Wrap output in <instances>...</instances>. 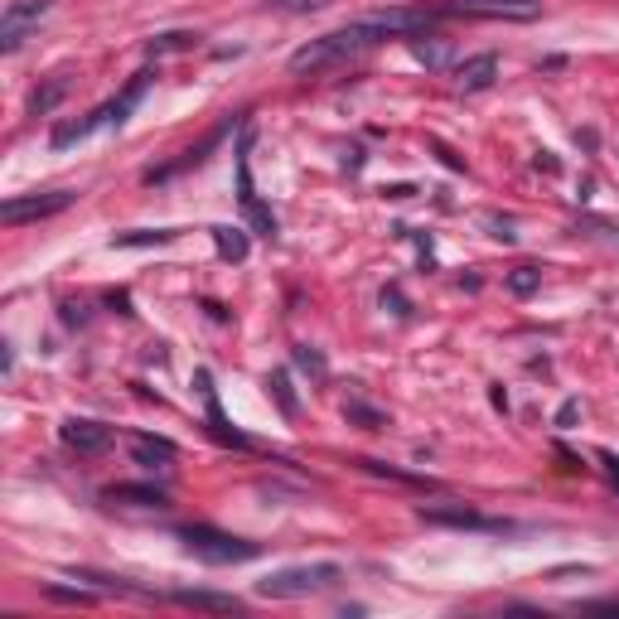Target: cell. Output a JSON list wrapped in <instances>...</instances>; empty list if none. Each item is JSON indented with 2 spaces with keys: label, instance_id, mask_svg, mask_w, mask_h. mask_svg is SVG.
<instances>
[{
  "label": "cell",
  "instance_id": "6da1fadb",
  "mask_svg": "<svg viewBox=\"0 0 619 619\" xmlns=\"http://www.w3.org/2000/svg\"><path fill=\"white\" fill-rule=\"evenodd\" d=\"M440 15H446L440 5H392V10H378V15H368V20H354V25L310 39L306 49L290 54V68L306 73V68L339 64V58H354V54H364V49H372V44H382V39H397V34H402V39H416V34L431 30Z\"/></svg>",
  "mask_w": 619,
  "mask_h": 619
},
{
  "label": "cell",
  "instance_id": "7a4b0ae2",
  "mask_svg": "<svg viewBox=\"0 0 619 619\" xmlns=\"http://www.w3.org/2000/svg\"><path fill=\"white\" fill-rule=\"evenodd\" d=\"M150 78H156V73H150V68H141V73L131 78V88L122 92V98L102 102V107H98V112H88L83 122H64V126H58V131L49 136L54 150H64V146H73V141H88V136H92V131H102V126H122L126 116H131L136 102H141V92L150 88Z\"/></svg>",
  "mask_w": 619,
  "mask_h": 619
},
{
  "label": "cell",
  "instance_id": "3957f363",
  "mask_svg": "<svg viewBox=\"0 0 619 619\" xmlns=\"http://www.w3.org/2000/svg\"><path fill=\"white\" fill-rule=\"evenodd\" d=\"M180 542H184V552L198 557V562H208V566H238V562H252V557L262 552V547L248 542V537L218 532V528H208V523L180 528Z\"/></svg>",
  "mask_w": 619,
  "mask_h": 619
},
{
  "label": "cell",
  "instance_id": "277c9868",
  "mask_svg": "<svg viewBox=\"0 0 619 619\" xmlns=\"http://www.w3.org/2000/svg\"><path fill=\"white\" fill-rule=\"evenodd\" d=\"M334 586H339V566L314 562V566L272 571L266 581H256V595H266V600H300V595H320V591H334Z\"/></svg>",
  "mask_w": 619,
  "mask_h": 619
},
{
  "label": "cell",
  "instance_id": "5b68a950",
  "mask_svg": "<svg viewBox=\"0 0 619 619\" xmlns=\"http://www.w3.org/2000/svg\"><path fill=\"white\" fill-rule=\"evenodd\" d=\"M440 10L465 20H537L542 0H446Z\"/></svg>",
  "mask_w": 619,
  "mask_h": 619
},
{
  "label": "cell",
  "instance_id": "8992f818",
  "mask_svg": "<svg viewBox=\"0 0 619 619\" xmlns=\"http://www.w3.org/2000/svg\"><path fill=\"white\" fill-rule=\"evenodd\" d=\"M54 0H15V5L5 10V20H0V49L15 54L20 44L30 39V25H39L44 15H49Z\"/></svg>",
  "mask_w": 619,
  "mask_h": 619
},
{
  "label": "cell",
  "instance_id": "52a82bcc",
  "mask_svg": "<svg viewBox=\"0 0 619 619\" xmlns=\"http://www.w3.org/2000/svg\"><path fill=\"white\" fill-rule=\"evenodd\" d=\"M73 204V194L68 190H54V194H30V198H5L0 204V218H5L10 228L15 223H30V218H54V214H64V208Z\"/></svg>",
  "mask_w": 619,
  "mask_h": 619
},
{
  "label": "cell",
  "instance_id": "ba28073f",
  "mask_svg": "<svg viewBox=\"0 0 619 619\" xmlns=\"http://www.w3.org/2000/svg\"><path fill=\"white\" fill-rule=\"evenodd\" d=\"M58 436H64V446L78 450V455H102L112 446V426L88 422V416H68V422L58 426Z\"/></svg>",
  "mask_w": 619,
  "mask_h": 619
},
{
  "label": "cell",
  "instance_id": "9c48e42d",
  "mask_svg": "<svg viewBox=\"0 0 619 619\" xmlns=\"http://www.w3.org/2000/svg\"><path fill=\"white\" fill-rule=\"evenodd\" d=\"M238 198H242V208H248V218L256 223V232H262V238H276V214H272V208H262V204H256V194H252L248 136H242V146H238Z\"/></svg>",
  "mask_w": 619,
  "mask_h": 619
},
{
  "label": "cell",
  "instance_id": "30bf717a",
  "mask_svg": "<svg viewBox=\"0 0 619 619\" xmlns=\"http://www.w3.org/2000/svg\"><path fill=\"white\" fill-rule=\"evenodd\" d=\"M131 455H136V465L141 470H165V465H174V440H165V436H146V431H136L131 436Z\"/></svg>",
  "mask_w": 619,
  "mask_h": 619
},
{
  "label": "cell",
  "instance_id": "8fae6325",
  "mask_svg": "<svg viewBox=\"0 0 619 619\" xmlns=\"http://www.w3.org/2000/svg\"><path fill=\"white\" fill-rule=\"evenodd\" d=\"M494 73H498V58L479 54V58H465V64L455 68V83H460L465 92H484L489 83H494Z\"/></svg>",
  "mask_w": 619,
  "mask_h": 619
},
{
  "label": "cell",
  "instance_id": "7c38bea8",
  "mask_svg": "<svg viewBox=\"0 0 619 619\" xmlns=\"http://www.w3.org/2000/svg\"><path fill=\"white\" fill-rule=\"evenodd\" d=\"M174 600L190 610H214V615H242L238 595H218V591H174Z\"/></svg>",
  "mask_w": 619,
  "mask_h": 619
},
{
  "label": "cell",
  "instance_id": "4fadbf2b",
  "mask_svg": "<svg viewBox=\"0 0 619 619\" xmlns=\"http://www.w3.org/2000/svg\"><path fill=\"white\" fill-rule=\"evenodd\" d=\"M107 504H141V508H165L170 498L160 494V489H150V484H116V489H107Z\"/></svg>",
  "mask_w": 619,
  "mask_h": 619
},
{
  "label": "cell",
  "instance_id": "5bb4252c",
  "mask_svg": "<svg viewBox=\"0 0 619 619\" xmlns=\"http://www.w3.org/2000/svg\"><path fill=\"white\" fill-rule=\"evenodd\" d=\"M198 388H204V402H208V426H214V436L218 440H232V446H248V440L238 436L228 422H223V412H218V397H214V388H208V372H198Z\"/></svg>",
  "mask_w": 619,
  "mask_h": 619
},
{
  "label": "cell",
  "instance_id": "9a60e30c",
  "mask_svg": "<svg viewBox=\"0 0 619 619\" xmlns=\"http://www.w3.org/2000/svg\"><path fill=\"white\" fill-rule=\"evenodd\" d=\"M426 523H455V528H489L484 518H474L470 508H422Z\"/></svg>",
  "mask_w": 619,
  "mask_h": 619
},
{
  "label": "cell",
  "instance_id": "2e32d148",
  "mask_svg": "<svg viewBox=\"0 0 619 619\" xmlns=\"http://www.w3.org/2000/svg\"><path fill=\"white\" fill-rule=\"evenodd\" d=\"M344 416H348V422H358V426H364V431H382V426H388V416H382V412H378V406H368V402H358V397H348V406H344Z\"/></svg>",
  "mask_w": 619,
  "mask_h": 619
},
{
  "label": "cell",
  "instance_id": "e0dca14e",
  "mask_svg": "<svg viewBox=\"0 0 619 619\" xmlns=\"http://www.w3.org/2000/svg\"><path fill=\"white\" fill-rule=\"evenodd\" d=\"M214 242H218V252H223L228 262H242V256H248V238H242V228H214Z\"/></svg>",
  "mask_w": 619,
  "mask_h": 619
},
{
  "label": "cell",
  "instance_id": "ac0fdd59",
  "mask_svg": "<svg viewBox=\"0 0 619 619\" xmlns=\"http://www.w3.org/2000/svg\"><path fill=\"white\" fill-rule=\"evenodd\" d=\"M537 286H542V272H537V266H518V272L508 276V290H513V296H532Z\"/></svg>",
  "mask_w": 619,
  "mask_h": 619
},
{
  "label": "cell",
  "instance_id": "d6986e66",
  "mask_svg": "<svg viewBox=\"0 0 619 619\" xmlns=\"http://www.w3.org/2000/svg\"><path fill=\"white\" fill-rule=\"evenodd\" d=\"M174 228H160V232H122L116 238V248H146V242H170Z\"/></svg>",
  "mask_w": 619,
  "mask_h": 619
},
{
  "label": "cell",
  "instance_id": "ffe728a7",
  "mask_svg": "<svg viewBox=\"0 0 619 619\" xmlns=\"http://www.w3.org/2000/svg\"><path fill=\"white\" fill-rule=\"evenodd\" d=\"M266 5H282V10H296V15H310V10H324L330 0H266Z\"/></svg>",
  "mask_w": 619,
  "mask_h": 619
},
{
  "label": "cell",
  "instance_id": "44dd1931",
  "mask_svg": "<svg viewBox=\"0 0 619 619\" xmlns=\"http://www.w3.org/2000/svg\"><path fill=\"white\" fill-rule=\"evenodd\" d=\"M272 388H276V397H282V412H286V416H296V397H290V388H286V372H276Z\"/></svg>",
  "mask_w": 619,
  "mask_h": 619
},
{
  "label": "cell",
  "instance_id": "7402d4cb",
  "mask_svg": "<svg viewBox=\"0 0 619 619\" xmlns=\"http://www.w3.org/2000/svg\"><path fill=\"white\" fill-rule=\"evenodd\" d=\"M194 34H160V44H150V49H190Z\"/></svg>",
  "mask_w": 619,
  "mask_h": 619
},
{
  "label": "cell",
  "instance_id": "603a6c76",
  "mask_svg": "<svg viewBox=\"0 0 619 619\" xmlns=\"http://www.w3.org/2000/svg\"><path fill=\"white\" fill-rule=\"evenodd\" d=\"M296 364H300V368H314V372H324V358H320V354H310V348H296Z\"/></svg>",
  "mask_w": 619,
  "mask_h": 619
},
{
  "label": "cell",
  "instance_id": "cb8c5ba5",
  "mask_svg": "<svg viewBox=\"0 0 619 619\" xmlns=\"http://www.w3.org/2000/svg\"><path fill=\"white\" fill-rule=\"evenodd\" d=\"M600 465H605V470H610V479L619 484V455H615V450H600Z\"/></svg>",
  "mask_w": 619,
  "mask_h": 619
}]
</instances>
